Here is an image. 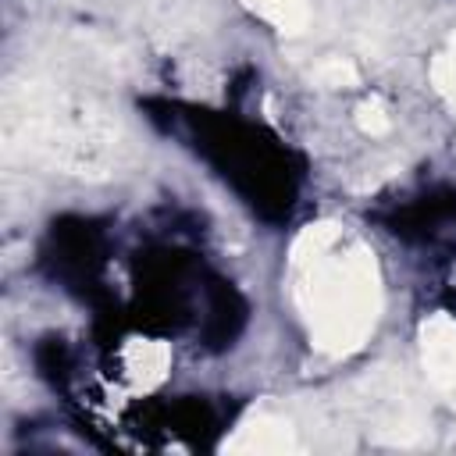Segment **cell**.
Instances as JSON below:
<instances>
[{
	"label": "cell",
	"mask_w": 456,
	"mask_h": 456,
	"mask_svg": "<svg viewBox=\"0 0 456 456\" xmlns=\"http://www.w3.org/2000/svg\"><path fill=\"white\" fill-rule=\"evenodd\" d=\"M299 274L296 306L303 314L314 349L328 356L356 353L381 317V274L378 260L363 242L338 249V242L292 267Z\"/></svg>",
	"instance_id": "cell-1"
},
{
	"label": "cell",
	"mask_w": 456,
	"mask_h": 456,
	"mask_svg": "<svg viewBox=\"0 0 456 456\" xmlns=\"http://www.w3.org/2000/svg\"><path fill=\"white\" fill-rule=\"evenodd\" d=\"M11 125L7 135H25V150L68 167L75 175H107L100 171L107 164V150H110V125L89 110L82 100L68 96V93H43V89H28L25 107L7 110Z\"/></svg>",
	"instance_id": "cell-2"
},
{
	"label": "cell",
	"mask_w": 456,
	"mask_h": 456,
	"mask_svg": "<svg viewBox=\"0 0 456 456\" xmlns=\"http://www.w3.org/2000/svg\"><path fill=\"white\" fill-rule=\"evenodd\" d=\"M420 367L431 388L456 403V317L431 314L420 324Z\"/></svg>",
	"instance_id": "cell-3"
},
{
	"label": "cell",
	"mask_w": 456,
	"mask_h": 456,
	"mask_svg": "<svg viewBox=\"0 0 456 456\" xmlns=\"http://www.w3.org/2000/svg\"><path fill=\"white\" fill-rule=\"evenodd\" d=\"M121 370L128 378V385L135 392H150L157 388L167 370H171V346L160 342V338H146V335H135L125 342L121 349Z\"/></svg>",
	"instance_id": "cell-4"
},
{
	"label": "cell",
	"mask_w": 456,
	"mask_h": 456,
	"mask_svg": "<svg viewBox=\"0 0 456 456\" xmlns=\"http://www.w3.org/2000/svg\"><path fill=\"white\" fill-rule=\"evenodd\" d=\"M221 449H228V452H289V449H296V431L285 417L256 413Z\"/></svg>",
	"instance_id": "cell-5"
},
{
	"label": "cell",
	"mask_w": 456,
	"mask_h": 456,
	"mask_svg": "<svg viewBox=\"0 0 456 456\" xmlns=\"http://www.w3.org/2000/svg\"><path fill=\"white\" fill-rule=\"evenodd\" d=\"M253 14H260L267 25H274L285 36H296L306 28L310 21V7L306 0H246Z\"/></svg>",
	"instance_id": "cell-6"
},
{
	"label": "cell",
	"mask_w": 456,
	"mask_h": 456,
	"mask_svg": "<svg viewBox=\"0 0 456 456\" xmlns=\"http://www.w3.org/2000/svg\"><path fill=\"white\" fill-rule=\"evenodd\" d=\"M338 224L335 221H310L296 239H292V249H289V264L292 267H299V264H306V260H314V256H321V253H328L335 242H338Z\"/></svg>",
	"instance_id": "cell-7"
},
{
	"label": "cell",
	"mask_w": 456,
	"mask_h": 456,
	"mask_svg": "<svg viewBox=\"0 0 456 456\" xmlns=\"http://www.w3.org/2000/svg\"><path fill=\"white\" fill-rule=\"evenodd\" d=\"M431 86L445 100V107L456 114V36L445 43V50L435 53V61H431Z\"/></svg>",
	"instance_id": "cell-8"
},
{
	"label": "cell",
	"mask_w": 456,
	"mask_h": 456,
	"mask_svg": "<svg viewBox=\"0 0 456 456\" xmlns=\"http://www.w3.org/2000/svg\"><path fill=\"white\" fill-rule=\"evenodd\" d=\"M356 125H360V132H367L370 139H381V135H388V128H392V114H388V107H385L378 96H370V100H363V103L356 107Z\"/></svg>",
	"instance_id": "cell-9"
},
{
	"label": "cell",
	"mask_w": 456,
	"mask_h": 456,
	"mask_svg": "<svg viewBox=\"0 0 456 456\" xmlns=\"http://www.w3.org/2000/svg\"><path fill=\"white\" fill-rule=\"evenodd\" d=\"M314 78H317L321 86H328V89H349V86L360 82V71H356L349 61H342V57H328V61L317 64Z\"/></svg>",
	"instance_id": "cell-10"
}]
</instances>
